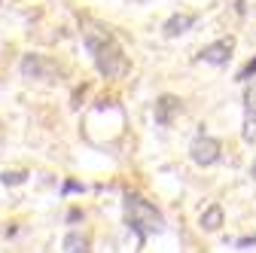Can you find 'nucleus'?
Segmentation results:
<instances>
[{"label": "nucleus", "instance_id": "1", "mask_svg": "<svg viewBox=\"0 0 256 253\" xmlns=\"http://www.w3.org/2000/svg\"><path fill=\"white\" fill-rule=\"evenodd\" d=\"M82 40L94 58V68H98L101 76L107 80H119L128 74V58L122 52V46L116 43V37L110 34V30L98 28V24H86L82 28Z\"/></svg>", "mask_w": 256, "mask_h": 253}, {"label": "nucleus", "instance_id": "2", "mask_svg": "<svg viewBox=\"0 0 256 253\" xmlns=\"http://www.w3.org/2000/svg\"><path fill=\"white\" fill-rule=\"evenodd\" d=\"M125 220H128V226L138 232L140 241L146 235H158L165 229V220L156 210V204H150L140 196H125Z\"/></svg>", "mask_w": 256, "mask_h": 253}, {"label": "nucleus", "instance_id": "3", "mask_svg": "<svg viewBox=\"0 0 256 253\" xmlns=\"http://www.w3.org/2000/svg\"><path fill=\"white\" fill-rule=\"evenodd\" d=\"M189 156H192V162L202 165V168H210L222 159V144L210 134H198L196 140L189 144Z\"/></svg>", "mask_w": 256, "mask_h": 253}, {"label": "nucleus", "instance_id": "4", "mask_svg": "<svg viewBox=\"0 0 256 253\" xmlns=\"http://www.w3.org/2000/svg\"><path fill=\"white\" fill-rule=\"evenodd\" d=\"M22 76L24 80H43V82H52L58 76V64L52 58L46 55H37V52H30L22 58Z\"/></svg>", "mask_w": 256, "mask_h": 253}, {"label": "nucleus", "instance_id": "5", "mask_svg": "<svg viewBox=\"0 0 256 253\" xmlns=\"http://www.w3.org/2000/svg\"><path fill=\"white\" fill-rule=\"evenodd\" d=\"M235 52V37H222L210 46H204L198 52V61H204V64H214V68H222V64H229V58Z\"/></svg>", "mask_w": 256, "mask_h": 253}, {"label": "nucleus", "instance_id": "6", "mask_svg": "<svg viewBox=\"0 0 256 253\" xmlns=\"http://www.w3.org/2000/svg\"><path fill=\"white\" fill-rule=\"evenodd\" d=\"M152 113H156V122L162 125V128H168V125H174V119L183 113V101L177 98V94H158Z\"/></svg>", "mask_w": 256, "mask_h": 253}, {"label": "nucleus", "instance_id": "7", "mask_svg": "<svg viewBox=\"0 0 256 253\" xmlns=\"http://www.w3.org/2000/svg\"><path fill=\"white\" fill-rule=\"evenodd\" d=\"M198 22V16L196 12H177V16H171L168 22H165V37H180V34H186V30Z\"/></svg>", "mask_w": 256, "mask_h": 253}, {"label": "nucleus", "instance_id": "8", "mask_svg": "<svg viewBox=\"0 0 256 253\" xmlns=\"http://www.w3.org/2000/svg\"><path fill=\"white\" fill-rule=\"evenodd\" d=\"M61 253H88V235H82V232L64 235V241H61Z\"/></svg>", "mask_w": 256, "mask_h": 253}, {"label": "nucleus", "instance_id": "9", "mask_svg": "<svg viewBox=\"0 0 256 253\" xmlns=\"http://www.w3.org/2000/svg\"><path fill=\"white\" fill-rule=\"evenodd\" d=\"M222 226V208L220 204H210V208H204L202 210V229H208V232H216Z\"/></svg>", "mask_w": 256, "mask_h": 253}, {"label": "nucleus", "instance_id": "10", "mask_svg": "<svg viewBox=\"0 0 256 253\" xmlns=\"http://www.w3.org/2000/svg\"><path fill=\"white\" fill-rule=\"evenodd\" d=\"M0 180H4L6 186H18V183L28 180V171H4V177H0Z\"/></svg>", "mask_w": 256, "mask_h": 253}, {"label": "nucleus", "instance_id": "11", "mask_svg": "<svg viewBox=\"0 0 256 253\" xmlns=\"http://www.w3.org/2000/svg\"><path fill=\"white\" fill-rule=\"evenodd\" d=\"M241 138H244L247 144H256V116H247V122H244V132H241Z\"/></svg>", "mask_w": 256, "mask_h": 253}, {"label": "nucleus", "instance_id": "12", "mask_svg": "<svg viewBox=\"0 0 256 253\" xmlns=\"http://www.w3.org/2000/svg\"><path fill=\"white\" fill-rule=\"evenodd\" d=\"M244 104H247V116H256V82H253V88H247Z\"/></svg>", "mask_w": 256, "mask_h": 253}, {"label": "nucleus", "instance_id": "13", "mask_svg": "<svg viewBox=\"0 0 256 253\" xmlns=\"http://www.w3.org/2000/svg\"><path fill=\"white\" fill-rule=\"evenodd\" d=\"M250 76H256V58H253V61H247V64L238 70V80H241V82H247Z\"/></svg>", "mask_w": 256, "mask_h": 253}, {"label": "nucleus", "instance_id": "14", "mask_svg": "<svg viewBox=\"0 0 256 253\" xmlns=\"http://www.w3.org/2000/svg\"><path fill=\"white\" fill-rule=\"evenodd\" d=\"M238 247H256V235H247V238H238Z\"/></svg>", "mask_w": 256, "mask_h": 253}, {"label": "nucleus", "instance_id": "15", "mask_svg": "<svg viewBox=\"0 0 256 253\" xmlns=\"http://www.w3.org/2000/svg\"><path fill=\"white\" fill-rule=\"evenodd\" d=\"M64 189H68V192H76V189H82V186H80V183H74V180H70V183H64Z\"/></svg>", "mask_w": 256, "mask_h": 253}, {"label": "nucleus", "instance_id": "16", "mask_svg": "<svg viewBox=\"0 0 256 253\" xmlns=\"http://www.w3.org/2000/svg\"><path fill=\"white\" fill-rule=\"evenodd\" d=\"M250 177L256 180V159H253V165H250Z\"/></svg>", "mask_w": 256, "mask_h": 253}]
</instances>
